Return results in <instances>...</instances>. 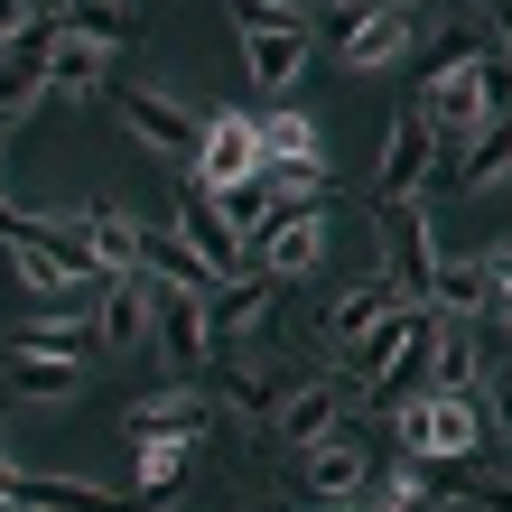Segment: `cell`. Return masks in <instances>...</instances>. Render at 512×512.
Masks as SVG:
<instances>
[{
    "label": "cell",
    "mask_w": 512,
    "mask_h": 512,
    "mask_svg": "<svg viewBox=\"0 0 512 512\" xmlns=\"http://www.w3.org/2000/svg\"><path fill=\"white\" fill-rule=\"evenodd\" d=\"M419 112H429L438 149H466L494 112H512V56H494V47H447L438 75L419 84Z\"/></svg>",
    "instance_id": "6da1fadb"
},
{
    "label": "cell",
    "mask_w": 512,
    "mask_h": 512,
    "mask_svg": "<svg viewBox=\"0 0 512 512\" xmlns=\"http://www.w3.org/2000/svg\"><path fill=\"white\" fill-rule=\"evenodd\" d=\"M401 447L410 457H475V447H485V401H475V391H429V401H410L401 410Z\"/></svg>",
    "instance_id": "7a4b0ae2"
},
{
    "label": "cell",
    "mask_w": 512,
    "mask_h": 512,
    "mask_svg": "<svg viewBox=\"0 0 512 512\" xmlns=\"http://www.w3.org/2000/svg\"><path fill=\"white\" fill-rule=\"evenodd\" d=\"M382 280H391V298H401V308H429V280H438V224L419 215V196L382 215Z\"/></svg>",
    "instance_id": "3957f363"
},
{
    "label": "cell",
    "mask_w": 512,
    "mask_h": 512,
    "mask_svg": "<svg viewBox=\"0 0 512 512\" xmlns=\"http://www.w3.org/2000/svg\"><path fill=\"white\" fill-rule=\"evenodd\" d=\"M438 168H447V149H438V131H429V112L410 103L401 122H391V140H382V159H373V196H382V205H410Z\"/></svg>",
    "instance_id": "277c9868"
},
{
    "label": "cell",
    "mask_w": 512,
    "mask_h": 512,
    "mask_svg": "<svg viewBox=\"0 0 512 512\" xmlns=\"http://www.w3.org/2000/svg\"><path fill=\"white\" fill-rule=\"evenodd\" d=\"M419 336H429V317H419V308H382L364 336H354V364H345L354 391H391V382L419 364Z\"/></svg>",
    "instance_id": "5b68a950"
},
{
    "label": "cell",
    "mask_w": 512,
    "mask_h": 512,
    "mask_svg": "<svg viewBox=\"0 0 512 512\" xmlns=\"http://www.w3.org/2000/svg\"><path fill=\"white\" fill-rule=\"evenodd\" d=\"M149 326H159V345H168V373H177V382L215 373V336H205V298H196V289L149 280Z\"/></svg>",
    "instance_id": "8992f818"
},
{
    "label": "cell",
    "mask_w": 512,
    "mask_h": 512,
    "mask_svg": "<svg viewBox=\"0 0 512 512\" xmlns=\"http://www.w3.org/2000/svg\"><path fill=\"white\" fill-rule=\"evenodd\" d=\"M47 47H56V19H28L0 38V131L47 103Z\"/></svg>",
    "instance_id": "52a82bcc"
},
{
    "label": "cell",
    "mask_w": 512,
    "mask_h": 512,
    "mask_svg": "<svg viewBox=\"0 0 512 512\" xmlns=\"http://www.w3.org/2000/svg\"><path fill=\"white\" fill-rule=\"evenodd\" d=\"M419 373H429L438 391H475V373H485V317H429Z\"/></svg>",
    "instance_id": "ba28073f"
},
{
    "label": "cell",
    "mask_w": 512,
    "mask_h": 512,
    "mask_svg": "<svg viewBox=\"0 0 512 512\" xmlns=\"http://www.w3.org/2000/svg\"><path fill=\"white\" fill-rule=\"evenodd\" d=\"M196 187H243V177H261V122H243V112H224V122H205V140H196Z\"/></svg>",
    "instance_id": "9c48e42d"
},
{
    "label": "cell",
    "mask_w": 512,
    "mask_h": 512,
    "mask_svg": "<svg viewBox=\"0 0 512 512\" xmlns=\"http://www.w3.org/2000/svg\"><path fill=\"white\" fill-rule=\"evenodd\" d=\"M122 122L159 149V159H196V140H205V112H187L177 94H149V84H122Z\"/></svg>",
    "instance_id": "30bf717a"
},
{
    "label": "cell",
    "mask_w": 512,
    "mask_h": 512,
    "mask_svg": "<svg viewBox=\"0 0 512 512\" xmlns=\"http://www.w3.org/2000/svg\"><path fill=\"white\" fill-rule=\"evenodd\" d=\"M94 345L103 354H140L149 345V270H112L94 289Z\"/></svg>",
    "instance_id": "8fae6325"
},
{
    "label": "cell",
    "mask_w": 512,
    "mask_h": 512,
    "mask_svg": "<svg viewBox=\"0 0 512 512\" xmlns=\"http://www.w3.org/2000/svg\"><path fill=\"white\" fill-rule=\"evenodd\" d=\"M177 233H187V252L215 270V280H233V270H243V233L224 224L215 187H196V177H187V196H177Z\"/></svg>",
    "instance_id": "7c38bea8"
},
{
    "label": "cell",
    "mask_w": 512,
    "mask_h": 512,
    "mask_svg": "<svg viewBox=\"0 0 512 512\" xmlns=\"http://www.w3.org/2000/svg\"><path fill=\"white\" fill-rule=\"evenodd\" d=\"M317 252H326V215H317V205H280V215L261 224V270H270V280L317 270Z\"/></svg>",
    "instance_id": "4fadbf2b"
},
{
    "label": "cell",
    "mask_w": 512,
    "mask_h": 512,
    "mask_svg": "<svg viewBox=\"0 0 512 512\" xmlns=\"http://www.w3.org/2000/svg\"><path fill=\"white\" fill-rule=\"evenodd\" d=\"M122 429L131 438H205V429H215V410H205L196 382H168V391H149V401L122 410Z\"/></svg>",
    "instance_id": "5bb4252c"
},
{
    "label": "cell",
    "mask_w": 512,
    "mask_h": 512,
    "mask_svg": "<svg viewBox=\"0 0 512 512\" xmlns=\"http://www.w3.org/2000/svg\"><path fill=\"white\" fill-rule=\"evenodd\" d=\"M364 485H373V457H364V438H354V429H326V438L308 447V494L345 503V494H364Z\"/></svg>",
    "instance_id": "9a60e30c"
},
{
    "label": "cell",
    "mask_w": 512,
    "mask_h": 512,
    "mask_svg": "<svg viewBox=\"0 0 512 512\" xmlns=\"http://www.w3.org/2000/svg\"><path fill=\"white\" fill-rule=\"evenodd\" d=\"M243 66L261 94H289L308 75V28H243Z\"/></svg>",
    "instance_id": "2e32d148"
},
{
    "label": "cell",
    "mask_w": 512,
    "mask_h": 512,
    "mask_svg": "<svg viewBox=\"0 0 512 512\" xmlns=\"http://www.w3.org/2000/svg\"><path fill=\"white\" fill-rule=\"evenodd\" d=\"M326 429H336V382H289L270 401V438L280 447H317Z\"/></svg>",
    "instance_id": "e0dca14e"
},
{
    "label": "cell",
    "mask_w": 512,
    "mask_h": 512,
    "mask_svg": "<svg viewBox=\"0 0 512 512\" xmlns=\"http://www.w3.org/2000/svg\"><path fill=\"white\" fill-rule=\"evenodd\" d=\"M261 317H270V280H243V270H233V280L205 289V336H215V354H224L233 336H252Z\"/></svg>",
    "instance_id": "ac0fdd59"
},
{
    "label": "cell",
    "mask_w": 512,
    "mask_h": 512,
    "mask_svg": "<svg viewBox=\"0 0 512 512\" xmlns=\"http://www.w3.org/2000/svg\"><path fill=\"white\" fill-rule=\"evenodd\" d=\"M103 66H112V47H94V38H75L66 19H56V47H47V94H66V103H84L103 84Z\"/></svg>",
    "instance_id": "d6986e66"
},
{
    "label": "cell",
    "mask_w": 512,
    "mask_h": 512,
    "mask_svg": "<svg viewBox=\"0 0 512 512\" xmlns=\"http://www.w3.org/2000/svg\"><path fill=\"white\" fill-rule=\"evenodd\" d=\"M410 56V10H364L345 28V66L354 75H373V66H401Z\"/></svg>",
    "instance_id": "ffe728a7"
},
{
    "label": "cell",
    "mask_w": 512,
    "mask_h": 512,
    "mask_svg": "<svg viewBox=\"0 0 512 512\" xmlns=\"http://www.w3.org/2000/svg\"><path fill=\"white\" fill-rule=\"evenodd\" d=\"M19 512H131V494H112V485H66V475H19Z\"/></svg>",
    "instance_id": "44dd1931"
},
{
    "label": "cell",
    "mask_w": 512,
    "mask_h": 512,
    "mask_svg": "<svg viewBox=\"0 0 512 512\" xmlns=\"http://www.w3.org/2000/svg\"><path fill=\"white\" fill-rule=\"evenodd\" d=\"M0 252H10V270H19V280L38 289V298H66V289H84V280H94V270H75L56 243H38V233H19V243H0Z\"/></svg>",
    "instance_id": "7402d4cb"
},
{
    "label": "cell",
    "mask_w": 512,
    "mask_h": 512,
    "mask_svg": "<svg viewBox=\"0 0 512 512\" xmlns=\"http://www.w3.org/2000/svg\"><path fill=\"white\" fill-rule=\"evenodd\" d=\"M503 177H512V112H494V122L466 140V159H457V187H466V196L503 187Z\"/></svg>",
    "instance_id": "603a6c76"
},
{
    "label": "cell",
    "mask_w": 512,
    "mask_h": 512,
    "mask_svg": "<svg viewBox=\"0 0 512 512\" xmlns=\"http://www.w3.org/2000/svg\"><path fill=\"white\" fill-rule=\"evenodd\" d=\"M10 391H19V401H75V391H84V364L19 345V373H10Z\"/></svg>",
    "instance_id": "cb8c5ba5"
},
{
    "label": "cell",
    "mask_w": 512,
    "mask_h": 512,
    "mask_svg": "<svg viewBox=\"0 0 512 512\" xmlns=\"http://www.w3.org/2000/svg\"><path fill=\"white\" fill-rule=\"evenodd\" d=\"M84 233H94V270H140V243H149V233L122 215V205H84Z\"/></svg>",
    "instance_id": "d4e9b609"
},
{
    "label": "cell",
    "mask_w": 512,
    "mask_h": 512,
    "mask_svg": "<svg viewBox=\"0 0 512 512\" xmlns=\"http://www.w3.org/2000/svg\"><path fill=\"white\" fill-rule=\"evenodd\" d=\"M261 168H326V140H317V122H298V112L261 122Z\"/></svg>",
    "instance_id": "484cf974"
},
{
    "label": "cell",
    "mask_w": 512,
    "mask_h": 512,
    "mask_svg": "<svg viewBox=\"0 0 512 512\" xmlns=\"http://www.w3.org/2000/svg\"><path fill=\"white\" fill-rule=\"evenodd\" d=\"M382 308H401V298H391V280L373 270V280H354V289L336 298V308H326V336H336V345H354V336H364V326H373Z\"/></svg>",
    "instance_id": "4316f807"
},
{
    "label": "cell",
    "mask_w": 512,
    "mask_h": 512,
    "mask_svg": "<svg viewBox=\"0 0 512 512\" xmlns=\"http://www.w3.org/2000/svg\"><path fill=\"white\" fill-rule=\"evenodd\" d=\"M187 475V438H131V485L140 494H177Z\"/></svg>",
    "instance_id": "83f0119b"
},
{
    "label": "cell",
    "mask_w": 512,
    "mask_h": 512,
    "mask_svg": "<svg viewBox=\"0 0 512 512\" xmlns=\"http://www.w3.org/2000/svg\"><path fill=\"white\" fill-rule=\"evenodd\" d=\"M429 308H438V317H485V270H475V261H438Z\"/></svg>",
    "instance_id": "f1b7e54d"
},
{
    "label": "cell",
    "mask_w": 512,
    "mask_h": 512,
    "mask_svg": "<svg viewBox=\"0 0 512 512\" xmlns=\"http://www.w3.org/2000/svg\"><path fill=\"white\" fill-rule=\"evenodd\" d=\"M56 19H66L75 38L112 47V56H122V38H131V10H122V0H75V10H56Z\"/></svg>",
    "instance_id": "f546056e"
},
{
    "label": "cell",
    "mask_w": 512,
    "mask_h": 512,
    "mask_svg": "<svg viewBox=\"0 0 512 512\" xmlns=\"http://www.w3.org/2000/svg\"><path fill=\"white\" fill-rule=\"evenodd\" d=\"M19 345H38V354H66V364H84V354H94V326H84V317H38Z\"/></svg>",
    "instance_id": "4dcf8cb0"
},
{
    "label": "cell",
    "mask_w": 512,
    "mask_h": 512,
    "mask_svg": "<svg viewBox=\"0 0 512 512\" xmlns=\"http://www.w3.org/2000/svg\"><path fill=\"white\" fill-rule=\"evenodd\" d=\"M475 401H485V429L512 438V345H503V364H494V373H475Z\"/></svg>",
    "instance_id": "1f68e13d"
},
{
    "label": "cell",
    "mask_w": 512,
    "mask_h": 512,
    "mask_svg": "<svg viewBox=\"0 0 512 512\" xmlns=\"http://www.w3.org/2000/svg\"><path fill=\"white\" fill-rule=\"evenodd\" d=\"M233 28H308V0H233Z\"/></svg>",
    "instance_id": "d6a6232c"
},
{
    "label": "cell",
    "mask_w": 512,
    "mask_h": 512,
    "mask_svg": "<svg viewBox=\"0 0 512 512\" xmlns=\"http://www.w3.org/2000/svg\"><path fill=\"white\" fill-rule=\"evenodd\" d=\"M215 205H224V224H233V233H261V215H270V187H252V177H243V187H224Z\"/></svg>",
    "instance_id": "836d02e7"
},
{
    "label": "cell",
    "mask_w": 512,
    "mask_h": 512,
    "mask_svg": "<svg viewBox=\"0 0 512 512\" xmlns=\"http://www.w3.org/2000/svg\"><path fill=\"white\" fill-rule=\"evenodd\" d=\"M475 270H485V289H512V243H494V252L475 261Z\"/></svg>",
    "instance_id": "e575fe53"
},
{
    "label": "cell",
    "mask_w": 512,
    "mask_h": 512,
    "mask_svg": "<svg viewBox=\"0 0 512 512\" xmlns=\"http://www.w3.org/2000/svg\"><path fill=\"white\" fill-rule=\"evenodd\" d=\"M466 503H485V512H512V485H466Z\"/></svg>",
    "instance_id": "d590c367"
},
{
    "label": "cell",
    "mask_w": 512,
    "mask_h": 512,
    "mask_svg": "<svg viewBox=\"0 0 512 512\" xmlns=\"http://www.w3.org/2000/svg\"><path fill=\"white\" fill-rule=\"evenodd\" d=\"M19 233H28V205H10V196H0V243H19Z\"/></svg>",
    "instance_id": "8d00e7d4"
},
{
    "label": "cell",
    "mask_w": 512,
    "mask_h": 512,
    "mask_svg": "<svg viewBox=\"0 0 512 512\" xmlns=\"http://www.w3.org/2000/svg\"><path fill=\"white\" fill-rule=\"evenodd\" d=\"M0 512H19V466L0 457Z\"/></svg>",
    "instance_id": "74e56055"
},
{
    "label": "cell",
    "mask_w": 512,
    "mask_h": 512,
    "mask_svg": "<svg viewBox=\"0 0 512 512\" xmlns=\"http://www.w3.org/2000/svg\"><path fill=\"white\" fill-rule=\"evenodd\" d=\"M494 38H503V56H512V0H494Z\"/></svg>",
    "instance_id": "f35d334b"
},
{
    "label": "cell",
    "mask_w": 512,
    "mask_h": 512,
    "mask_svg": "<svg viewBox=\"0 0 512 512\" xmlns=\"http://www.w3.org/2000/svg\"><path fill=\"white\" fill-rule=\"evenodd\" d=\"M28 10H38V19H56V10H66V0H28Z\"/></svg>",
    "instance_id": "ab89813d"
}]
</instances>
